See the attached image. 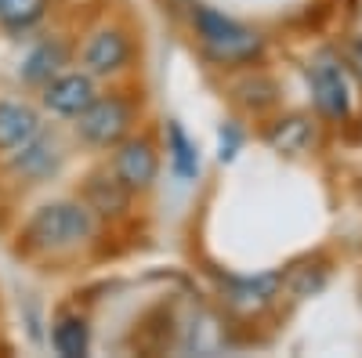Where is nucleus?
<instances>
[{"instance_id":"obj_1","label":"nucleus","mask_w":362,"mask_h":358,"mask_svg":"<svg viewBox=\"0 0 362 358\" xmlns=\"http://www.w3.org/2000/svg\"><path fill=\"white\" fill-rule=\"evenodd\" d=\"M192 22H196V37H199V44H203L206 54L214 58V62H221V66L250 62V58H257L261 47H264V40L254 33L250 25L235 22V18L214 11V8L196 4Z\"/></svg>"},{"instance_id":"obj_2","label":"nucleus","mask_w":362,"mask_h":358,"mask_svg":"<svg viewBox=\"0 0 362 358\" xmlns=\"http://www.w3.org/2000/svg\"><path fill=\"white\" fill-rule=\"evenodd\" d=\"M90 210L80 203H51L29 221V239L44 250H62L90 235Z\"/></svg>"},{"instance_id":"obj_3","label":"nucleus","mask_w":362,"mask_h":358,"mask_svg":"<svg viewBox=\"0 0 362 358\" xmlns=\"http://www.w3.org/2000/svg\"><path fill=\"white\" fill-rule=\"evenodd\" d=\"M131 131V105L124 98H95L80 112V134L95 145H116Z\"/></svg>"},{"instance_id":"obj_4","label":"nucleus","mask_w":362,"mask_h":358,"mask_svg":"<svg viewBox=\"0 0 362 358\" xmlns=\"http://www.w3.org/2000/svg\"><path fill=\"white\" fill-rule=\"evenodd\" d=\"M312 95H315V105L322 116L329 119H344L351 112V91H348V76H344V66L337 62H319L312 69Z\"/></svg>"},{"instance_id":"obj_5","label":"nucleus","mask_w":362,"mask_h":358,"mask_svg":"<svg viewBox=\"0 0 362 358\" xmlns=\"http://www.w3.org/2000/svg\"><path fill=\"white\" fill-rule=\"evenodd\" d=\"M90 102H95V80L87 73H62L44 91V105L58 116H80Z\"/></svg>"},{"instance_id":"obj_6","label":"nucleus","mask_w":362,"mask_h":358,"mask_svg":"<svg viewBox=\"0 0 362 358\" xmlns=\"http://www.w3.org/2000/svg\"><path fill=\"white\" fill-rule=\"evenodd\" d=\"M279 286H283L279 272H264V275H254V279H225V301L235 311L254 315V311H261L276 301Z\"/></svg>"},{"instance_id":"obj_7","label":"nucleus","mask_w":362,"mask_h":358,"mask_svg":"<svg viewBox=\"0 0 362 358\" xmlns=\"http://www.w3.org/2000/svg\"><path fill=\"white\" fill-rule=\"evenodd\" d=\"M116 177L131 192L153 185L156 181V153H153V145L148 141H127L116 153Z\"/></svg>"},{"instance_id":"obj_8","label":"nucleus","mask_w":362,"mask_h":358,"mask_svg":"<svg viewBox=\"0 0 362 358\" xmlns=\"http://www.w3.org/2000/svg\"><path fill=\"white\" fill-rule=\"evenodd\" d=\"M127 54H131V47H127L124 33H116V29H102V33L90 37V44L83 51V62H87V69L95 76H105V73H116L119 66H124Z\"/></svg>"},{"instance_id":"obj_9","label":"nucleus","mask_w":362,"mask_h":358,"mask_svg":"<svg viewBox=\"0 0 362 358\" xmlns=\"http://www.w3.org/2000/svg\"><path fill=\"white\" fill-rule=\"evenodd\" d=\"M37 131H40V119L29 105L0 102V148H22Z\"/></svg>"},{"instance_id":"obj_10","label":"nucleus","mask_w":362,"mask_h":358,"mask_svg":"<svg viewBox=\"0 0 362 358\" xmlns=\"http://www.w3.org/2000/svg\"><path fill=\"white\" fill-rule=\"evenodd\" d=\"M127 196L131 189L119 181V177H90L87 181V203H90V210H98V214H119L127 206Z\"/></svg>"},{"instance_id":"obj_11","label":"nucleus","mask_w":362,"mask_h":358,"mask_svg":"<svg viewBox=\"0 0 362 358\" xmlns=\"http://www.w3.org/2000/svg\"><path fill=\"white\" fill-rule=\"evenodd\" d=\"M308 141H312V124L305 116H286V119H279V124L268 131V145L276 148V153H283V156L305 153Z\"/></svg>"},{"instance_id":"obj_12","label":"nucleus","mask_w":362,"mask_h":358,"mask_svg":"<svg viewBox=\"0 0 362 358\" xmlns=\"http://www.w3.org/2000/svg\"><path fill=\"white\" fill-rule=\"evenodd\" d=\"M54 351L62 354V358H80L87 354V344H90V330H87V322L80 315H66L62 322L54 326Z\"/></svg>"},{"instance_id":"obj_13","label":"nucleus","mask_w":362,"mask_h":358,"mask_svg":"<svg viewBox=\"0 0 362 358\" xmlns=\"http://www.w3.org/2000/svg\"><path fill=\"white\" fill-rule=\"evenodd\" d=\"M170 160H174V170H177V177H196L199 174V156H196V145L189 141V134L181 131L177 124H170Z\"/></svg>"},{"instance_id":"obj_14","label":"nucleus","mask_w":362,"mask_h":358,"mask_svg":"<svg viewBox=\"0 0 362 358\" xmlns=\"http://www.w3.org/2000/svg\"><path fill=\"white\" fill-rule=\"evenodd\" d=\"M54 167V141H47V138H29L25 145H22V160H18V170L22 174H33V177H40V174H47Z\"/></svg>"},{"instance_id":"obj_15","label":"nucleus","mask_w":362,"mask_h":358,"mask_svg":"<svg viewBox=\"0 0 362 358\" xmlns=\"http://www.w3.org/2000/svg\"><path fill=\"white\" fill-rule=\"evenodd\" d=\"M47 11V0H0V22L11 29L33 25Z\"/></svg>"},{"instance_id":"obj_16","label":"nucleus","mask_w":362,"mask_h":358,"mask_svg":"<svg viewBox=\"0 0 362 358\" xmlns=\"http://www.w3.org/2000/svg\"><path fill=\"white\" fill-rule=\"evenodd\" d=\"M62 62H66L62 44H40L33 54H29L25 76H29V80H47L51 73H58V66H62Z\"/></svg>"},{"instance_id":"obj_17","label":"nucleus","mask_w":362,"mask_h":358,"mask_svg":"<svg viewBox=\"0 0 362 358\" xmlns=\"http://www.w3.org/2000/svg\"><path fill=\"white\" fill-rule=\"evenodd\" d=\"M348 66L362 76V37H355V40H351V47H348Z\"/></svg>"}]
</instances>
